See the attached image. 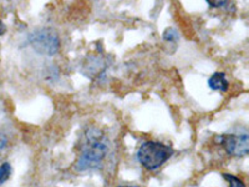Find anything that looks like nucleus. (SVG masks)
<instances>
[{"instance_id": "obj_1", "label": "nucleus", "mask_w": 249, "mask_h": 187, "mask_svg": "<svg viewBox=\"0 0 249 187\" xmlns=\"http://www.w3.org/2000/svg\"><path fill=\"white\" fill-rule=\"evenodd\" d=\"M108 140L100 129L91 126L85 131V141L81 145L75 168L79 172L99 170L108 153Z\"/></svg>"}, {"instance_id": "obj_2", "label": "nucleus", "mask_w": 249, "mask_h": 187, "mask_svg": "<svg viewBox=\"0 0 249 187\" xmlns=\"http://www.w3.org/2000/svg\"><path fill=\"white\" fill-rule=\"evenodd\" d=\"M173 155V149L159 141H146L137 150V160L146 170L155 171Z\"/></svg>"}, {"instance_id": "obj_3", "label": "nucleus", "mask_w": 249, "mask_h": 187, "mask_svg": "<svg viewBox=\"0 0 249 187\" xmlns=\"http://www.w3.org/2000/svg\"><path fill=\"white\" fill-rule=\"evenodd\" d=\"M28 41L36 53L48 56L57 54L60 49L59 34L51 28H39L29 34Z\"/></svg>"}, {"instance_id": "obj_4", "label": "nucleus", "mask_w": 249, "mask_h": 187, "mask_svg": "<svg viewBox=\"0 0 249 187\" xmlns=\"http://www.w3.org/2000/svg\"><path fill=\"white\" fill-rule=\"evenodd\" d=\"M219 144L223 146L224 151L232 157H243L249 152V136L247 132L228 133L218 137Z\"/></svg>"}, {"instance_id": "obj_5", "label": "nucleus", "mask_w": 249, "mask_h": 187, "mask_svg": "<svg viewBox=\"0 0 249 187\" xmlns=\"http://www.w3.org/2000/svg\"><path fill=\"white\" fill-rule=\"evenodd\" d=\"M208 86H210L212 90L226 93V91L228 90V81H227L226 74H224V73H221V71L214 73V74L208 79Z\"/></svg>"}, {"instance_id": "obj_6", "label": "nucleus", "mask_w": 249, "mask_h": 187, "mask_svg": "<svg viewBox=\"0 0 249 187\" xmlns=\"http://www.w3.org/2000/svg\"><path fill=\"white\" fill-rule=\"evenodd\" d=\"M12 165L9 162H4L0 166V185H4L9 180V177L12 176Z\"/></svg>"}, {"instance_id": "obj_7", "label": "nucleus", "mask_w": 249, "mask_h": 187, "mask_svg": "<svg viewBox=\"0 0 249 187\" xmlns=\"http://www.w3.org/2000/svg\"><path fill=\"white\" fill-rule=\"evenodd\" d=\"M163 40L167 43H177L179 40L178 31L173 28H168L163 33Z\"/></svg>"}, {"instance_id": "obj_8", "label": "nucleus", "mask_w": 249, "mask_h": 187, "mask_svg": "<svg viewBox=\"0 0 249 187\" xmlns=\"http://www.w3.org/2000/svg\"><path fill=\"white\" fill-rule=\"evenodd\" d=\"M223 177L228 182L230 187H246V184L237 176L230 175V173H223Z\"/></svg>"}, {"instance_id": "obj_9", "label": "nucleus", "mask_w": 249, "mask_h": 187, "mask_svg": "<svg viewBox=\"0 0 249 187\" xmlns=\"http://www.w3.org/2000/svg\"><path fill=\"white\" fill-rule=\"evenodd\" d=\"M207 3H208V5L210 6H212V8H222V6L227 5L228 1H226V0H222V1H217V0H208Z\"/></svg>"}, {"instance_id": "obj_10", "label": "nucleus", "mask_w": 249, "mask_h": 187, "mask_svg": "<svg viewBox=\"0 0 249 187\" xmlns=\"http://www.w3.org/2000/svg\"><path fill=\"white\" fill-rule=\"evenodd\" d=\"M6 146H8V137H6L4 133L0 132V153L5 150Z\"/></svg>"}, {"instance_id": "obj_11", "label": "nucleus", "mask_w": 249, "mask_h": 187, "mask_svg": "<svg viewBox=\"0 0 249 187\" xmlns=\"http://www.w3.org/2000/svg\"><path fill=\"white\" fill-rule=\"evenodd\" d=\"M5 31H6V26H5V24H4L3 21H1V20H0V35L5 34Z\"/></svg>"}, {"instance_id": "obj_12", "label": "nucleus", "mask_w": 249, "mask_h": 187, "mask_svg": "<svg viewBox=\"0 0 249 187\" xmlns=\"http://www.w3.org/2000/svg\"><path fill=\"white\" fill-rule=\"evenodd\" d=\"M119 187H140V186H135V185H126V186H119Z\"/></svg>"}]
</instances>
